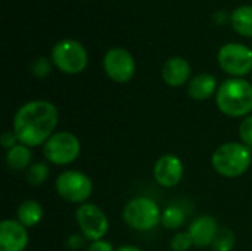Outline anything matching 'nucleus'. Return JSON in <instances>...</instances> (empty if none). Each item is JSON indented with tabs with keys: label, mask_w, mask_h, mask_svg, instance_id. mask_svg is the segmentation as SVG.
Wrapping results in <instances>:
<instances>
[{
	"label": "nucleus",
	"mask_w": 252,
	"mask_h": 251,
	"mask_svg": "<svg viewBox=\"0 0 252 251\" xmlns=\"http://www.w3.org/2000/svg\"><path fill=\"white\" fill-rule=\"evenodd\" d=\"M31 151L28 146L22 145V143H18L15 145L13 148H10L6 154V163L7 166L12 169V170H16V172H22V170H27L31 164Z\"/></svg>",
	"instance_id": "18"
},
{
	"label": "nucleus",
	"mask_w": 252,
	"mask_h": 251,
	"mask_svg": "<svg viewBox=\"0 0 252 251\" xmlns=\"http://www.w3.org/2000/svg\"><path fill=\"white\" fill-rule=\"evenodd\" d=\"M59 121L58 108L43 99L30 101L19 107L13 117V132L25 146L44 145L53 135Z\"/></svg>",
	"instance_id": "1"
},
{
	"label": "nucleus",
	"mask_w": 252,
	"mask_h": 251,
	"mask_svg": "<svg viewBox=\"0 0 252 251\" xmlns=\"http://www.w3.org/2000/svg\"><path fill=\"white\" fill-rule=\"evenodd\" d=\"M230 24L236 33L244 37H252V6L242 4L230 15Z\"/></svg>",
	"instance_id": "17"
},
{
	"label": "nucleus",
	"mask_w": 252,
	"mask_h": 251,
	"mask_svg": "<svg viewBox=\"0 0 252 251\" xmlns=\"http://www.w3.org/2000/svg\"><path fill=\"white\" fill-rule=\"evenodd\" d=\"M236 244V237L229 228H219L216 238L211 244L213 251H232Z\"/></svg>",
	"instance_id": "20"
},
{
	"label": "nucleus",
	"mask_w": 252,
	"mask_h": 251,
	"mask_svg": "<svg viewBox=\"0 0 252 251\" xmlns=\"http://www.w3.org/2000/svg\"><path fill=\"white\" fill-rule=\"evenodd\" d=\"M251 161V148H248L245 143L238 142H229L219 146L211 157V164L214 170L229 179L239 178L245 172H248Z\"/></svg>",
	"instance_id": "3"
},
{
	"label": "nucleus",
	"mask_w": 252,
	"mask_h": 251,
	"mask_svg": "<svg viewBox=\"0 0 252 251\" xmlns=\"http://www.w3.org/2000/svg\"><path fill=\"white\" fill-rule=\"evenodd\" d=\"M186 222V212L179 204H170L162 210L161 223L167 229H179Z\"/></svg>",
	"instance_id": "19"
},
{
	"label": "nucleus",
	"mask_w": 252,
	"mask_h": 251,
	"mask_svg": "<svg viewBox=\"0 0 252 251\" xmlns=\"http://www.w3.org/2000/svg\"><path fill=\"white\" fill-rule=\"evenodd\" d=\"M161 216L162 212L159 206L149 197L133 198L130 203H127L123 212L124 222L131 229L140 232L151 231L158 226V223H161Z\"/></svg>",
	"instance_id": "4"
},
{
	"label": "nucleus",
	"mask_w": 252,
	"mask_h": 251,
	"mask_svg": "<svg viewBox=\"0 0 252 251\" xmlns=\"http://www.w3.org/2000/svg\"><path fill=\"white\" fill-rule=\"evenodd\" d=\"M50 70H52L50 62H49L46 58H37V59L32 62V65H31V72H32L35 77H38V78L47 77V75L50 74Z\"/></svg>",
	"instance_id": "23"
},
{
	"label": "nucleus",
	"mask_w": 252,
	"mask_h": 251,
	"mask_svg": "<svg viewBox=\"0 0 252 251\" xmlns=\"http://www.w3.org/2000/svg\"><path fill=\"white\" fill-rule=\"evenodd\" d=\"M28 244L27 228L18 220L6 219L0 223V251H24Z\"/></svg>",
	"instance_id": "12"
},
{
	"label": "nucleus",
	"mask_w": 252,
	"mask_h": 251,
	"mask_svg": "<svg viewBox=\"0 0 252 251\" xmlns=\"http://www.w3.org/2000/svg\"><path fill=\"white\" fill-rule=\"evenodd\" d=\"M0 143H1L3 148H6V149L9 151L10 148H13L15 145H18L19 141H18V138H16V135H15L13 130H12V132H10V130H6V132H3L1 136H0Z\"/></svg>",
	"instance_id": "25"
},
{
	"label": "nucleus",
	"mask_w": 252,
	"mask_h": 251,
	"mask_svg": "<svg viewBox=\"0 0 252 251\" xmlns=\"http://www.w3.org/2000/svg\"><path fill=\"white\" fill-rule=\"evenodd\" d=\"M115 251H142L139 247H136V246H121L120 249H117Z\"/></svg>",
	"instance_id": "28"
},
{
	"label": "nucleus",
	"mask_w": 252,
	"mask_h": 251,
	"mask_svg": "<svg viewBox=\"0 0 252 251\" xmlns=\"http://www.w3.org/2000/svg\"><path fill=\"white\" fill-rule=\"evenodd\" d=\"M103 70L111 80L117 83H127L136 72V62L128 50L114 47L108 50L103 58Z\"/></svg>",
	"instance_id": "10"
},
{
	"label": "nucleus",
	"mask_w": 252,
	"mask_h": 251,
	"mask_svg": "<svg viewBox=\"0 0 252 251\" xmlns=\"http://www.w3.org/2000/svg\"><path fill=\"white\" fill-rule=\"evenodd\" d=\"M52 61L55 67L65 74H80L87 67L89 55L80 41L63 38L53 46Z\"/></svg>",
	"instance_id": "5"
},
{
	"label": "nucleus",
	"mask_w": 252,
	"mask_h": 251,
	"mask_svg": "<svg viewBox=\"0 0 252 251\" xmlns=\"http://www.w3.org/2000/svg\"><path fill=\"white\" fill-rule=\"evenodd\" d=\"M154 178L162 188L176 186L183 178V163L174 154H165L159 157L154 167Z\"/></svg>",
	"instance_id": "11"
},
{
	"label": "nucleus",
	"mask_w": 252,
	"mask_h": 251,
	"mask_svg": "<svg viewBox=\"0 0 252 251\" xmlns=\"http://www.w3.org/2000/svg\"><path fill=\"white\" fill-rule=\"evenodd\" d=\"M192 246H193V241L189 232H177L170 241V247L173 251H188Z\"/></svg>",
	"instance_id": "22"
},
{
	"label": "nucleus",
	"mask_w": 252,
	"mask_h": 251,
	"mask_svg": "<svg viewBox=\"0 0 252 251\" xmlns=\"http://www.w3.org/2000/svg\"><path fill=\"white\" fill-rule=\"evenodd\" d=\"M16 216L18 222L22 223L25 228H32L38 225L43 219V207L35 200H25L19 204Z\"/></svg>",
	"instance_id": "16"
},
{
	"label": "nucleus",
	"mask_w": 252,
	"mask_h": 251,
	"mask_svg": "<svg viewBox=\"0 0 252 251\" xmlns=\"http://www.w3.org/2000/svg\"><path fill=\"white\" fill-rule=\"evenodd\" d=\"M75 219L80 226L81 235L92 243L102 240L109 229V220L106 215L100 207L92 203L81 204L77 209Z\"/></svg>",
	"instance_id": "9"
},
{
	"label": "nucleus",
	"mask_w": 252,
	"mask_h": 251,
	"mask_svg": "<svg viewBox=\"0 0 252 251\" xmlns=\"http://www.w3.org/2000/svg\"><path fill=\"white\" fill-rule=\"evenodd\" d=\"M217 59L220 68L233 77H244L252 71V49L245 44L227 43L221 46Z\"/></svg>",
	"instance_id": "8"
},
{
	"label": "nucleus",
	"mask_w": 252,
	"mask_h": 251,
	"mask_svg": "<svg viewBox=\"0 0 252 251\" xmlns=\"http://www.w3.org/2000/svg\"><path fill=\"white\" fill-rule=\"evenodd\" d=\"M239 136L242 139V143H245L248 148H252V115H248L242 120L239 126Z\"/></svg>",
	"instance_id": "24"
},
{
	"label": "nucleus",
	"mask_w": 252,
	"mask_h": 251,
	"mask_svg": "<svg viewBox=\"0 0 252 251\" xmlns=\"http://www.w3.org/2000/svg\"><path fill=\"white\" fill-rule=\"evenodd\" d=\"M87 251H115L114 246L109 243V241H105V240H99V241H93Z\"/></svg>",
	"instance_id": "26"
},
{
	"label": "nucleus",
	"mask_w": 252,
	"mask_h": 251,
	"mask_svg": "<svg viewBox=\"0 0 252 251\" xmlns=\"http://www.w3.org/2000/svg\"><path fill=\"white\" fill-rule=\"evenodd\" d=\"M83 238H84L83 235H72V237H69V238H68L66 246H68L71 250H74V251L80 250V249L84 246V240H83Z\"/></svg>",
	"instance_id": "27"
},
{
	"label": "nucleus",
	"mask_w": 252,
	"mask_h": 251,
	"mask_svg": "<svg viewBox=\"0 0 252 251\" xmlns=\"http://www.w3.org/2000/svg\"><path fill=\"white\" fill-rule=\"evenodd\" d=\"M216 102L227 117H248L252 111V84L244 78H229L217 89Z\"/></svg>",
	"instance_id": "2"
},
{
	"label": "nucleus",
	"mask_w": 252,
	"mask_h": 251,
	"mask_svg": "<svg viewBox=\"0 0 252 251\" xmlns=\"http://www.w3.org/2000/svg\"><path fill=\"white\" fill-rule=\"evenodd\" d=\"M217 90V78L213 74H198L189 80L188 93L195 101H207Z\"/></svg>",
	"instance_id": "15"
},
{
	"label": "nucleus",
	"mask_w": 252,
	"mask_h": 251,
	"mask_svg": "<svg viewBox=\"0 0 252 251\" xmlns=\"http://www.w3.org/2000/svg\"><path fill=\"white\" fill-rule=\"evenodd\" d=\"M55 189L65 201L84 204L93 192V182L83 172L66 170L58 176L55 182Z\"/></svg>",
	"instance_id": "7"
},
{
	"label": "nucleus",
	"mask_w": 252,
	"mask_h": 251,
	"mask_svg": "<svg viewBox=\"0 0 252 251\" xmlns=\"http://www.w3.org/2000/svg\"><path fill=\"white\" fill-rule=\"evenodd\" d=\"M49 176V167L46 163H34L25 170L27 182L32 186H38L46 182Z\"/></svg>",
	"instance_id": "21"
},
{
	"label": "nucleus",
	"mask_w": 252,
	"mask_h": 251,
	"mask_svg": "<svg viewBox=\"0 0 252 251\" xmlns=\"http://www.w3.org/2000/svg\"><path fill=\"white\" fill-rule=\"evenodd\" d=\"M81 143L71 132H56L43 145V154L52 164L66 166L75 161L80 155Z\"/></svg>",
	"instance_id": "6"
},
{
	"label": "nucleus",
	"mask_w": 252,
	"mask_h": 251,
	"mask_svg": "<svg viewBox=\"0 0 252 251\" xmlns=\"http://www.w3.org/2000/svg\"><path fill=\"white\" fill-rule=\"evenodd\" d=\"M219 231V226H217V220L211 216H199L196 217L188 232L193 241V246L195 247H210L216 238V234Z\"/></svg>",
	"instance_id": "13"
},
{
	"label": "nucleus",
	"mask_w": 252,
	"mask_h": 251,
	"mask_svg": "<svg viewBox=\"0 0 252 251\" xmlns=\"http://www.w3.org/2000/svg\"><path fill=\"white\" fill-rule=\"evenodd\" d=\"M190 77V64L182 56H173L162 67V80L171 87H180Z\"/></svg>",
	"instance_id": "14"
}]
</instances>
